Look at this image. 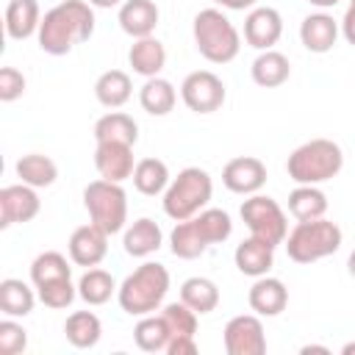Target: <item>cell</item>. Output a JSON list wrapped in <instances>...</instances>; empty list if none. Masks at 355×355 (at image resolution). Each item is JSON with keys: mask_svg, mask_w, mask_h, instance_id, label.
Listing matches in <instances>:
<instances>
[{"mask_svg": "<svg viewBox=\"0 0 355 355\" xmlns=\"http://www.w3.org/2000/svg\"><path fill=\"white\" fill-rule=\"evenodd\" d=\"M128 61H130V67H133L136 75L155 78L164 69V64H166V50H164V44L155 36H144V39H136L130 44Z\"/></svg>", "mask_w": 355, "mask_h": 355, "instance_id": "23", "label": "cell"}, {"mask_svg": "<svg viewBox=\"0 0 355 355\" xmlns=\"http://www.w3.org/2000/svg\"><path fill=\"white\" fill-rule=\"evenodd\" d=\"M211 194H214L211 175L200 166H186L178 172V178L169 180V186L164 191V200H161L164 214L175 222L191 219L211 202Z\"/></svg>", "mask_w": 355, "mask_h": 355, "instance_id": "4", "label": "cell"}, {"mask_svg": "<svg viewBox=\"0 0 355 355\" xmlns=\"http://www.w3.org/2000/svg\"><path fill=\"white\" fill-rule=\"evenodd\" d=\"M64 336H67V341H69L72 347L89 349V347H94V344L100 341L103 324H100L97 313H92V311H75V313H69L67 322H64Z\"/></svg>", "mask_w": 355, "mask_h": 355, "instance_id": "30", "label": "cell"}, {"mask_svg": "<svg viewBox=\"0 0 355 355\" xmlns=\"http://www.w3.org/2000/svg\"><path fill=\"white\" fill-rule=\"evenodd\" d=\"M241 219L250 227V236L263 239L266 244L277 247L286 241L288 236V219L283 214V208L277 205V200L263 197V194H250L241 202Z\"/></svg>", "mask_w": 355, "mask_h": 355, "instance_id": "8", "label": "cell"}, {"mask_svg": "<svg viewBox=\"0 0 355 355\" xmlns=\"http://www.w3.org/2000/svg\"><path fill=\"white\" fill-rule=\"evenodd\" d=\"M214 3L222 8H230V11H244V8H252L258 0H214Z\"/></svg>", "mask_w": 355, "mask_h": 355, "instance_id": "44", "label": "cell"}, {"mask_svg": "<svg viewBox=\"0 0 355 355\" xmlns=\"http://www.w3.org/2000/svg\"><path fill=\"white\" fill-rule=\"evenodd\" d=\"M94 139L97 141H122V144H136L139 141V125L130 114L125 111H108L94 122Z\"/></svg>", "mask_w": 355, "mask_h": 355, "instance_id": "25", "label": "cell"}, {"mask_svg": "<svg viewBox=\"0 0 355 355\" xmlns=\"http://www.w3.org/2000/svg\"><path fill=\"white\" fill-rule=\"evenodd\" d=\"M208 247H211V241L205 239V233L200 230V225H197L194 216L178 222V225L172 227V233H169V250H172L175 258L194 261V258H200Z\"/></svg>", "mask_w": 355, "mask_h": 355, "instance_id": "20", "label": "cell"}, {"mask_svg": "<svg viewBox=\"0 0 355 355\" xmlns=\"http://www.w3.org/2000/svg\"><path fill=\"white\" fill-rule=\"evenodd\" d=\"M300 352H302V355H311V352H322V355H327L330 349H327V347H319V344H308V347H302Z\"/></svg>", "mask_w": 355, "mask_h": 355, "instance_id": "46", "label": "cell"}, {"mask_svg": "<svg viewBox=\"0 0 355 355\" xmlns=\"http://www.w3.org/2000/svg\"><path fill=\"white\" fill-rule=\"evenodd\" d=\"M83 205L89 211V219L103 227L108 236L119 233L128 222V194L122 189V183L114 180H92L83 189Z\"/></svg>", "mask_w": 355, "mask_h": 355, "instance_id": "7", "label": "cell"}, {"mask_svg": "<svg viewBox=\"0 0 355 355\" xmlns=\"http://www.w3.org/2000/svg\"><path fill=\"white\" fill-rule=\"evenodd\" d=\"M347 272L355 277V250H352V252H349V258H347Z\"/></svg>", "mask_w": 355, "mask_h": 355, "instance_id": "48", "label": "cell"}, {"mask_svg": "<svg viewBox=\"0 0 355 355\" xmlns=\"http://www.w3.org/2000/svg\"><path fill=\"white\" fill-rule=\"evenodd\" d=\"M161 241H164V233H161L158 222H153V219H147V216L136 219V222L125 230V236H122V247H125V252L133 255V258H147V255L158 252Z\"/></svg>", "mask_w": 355, "mask_h": 355, "instance_id": "22", "label": "cell"}, {"mask_svg": "<svg viewBox=\"0 0 355 355\" xmlns=\"http://www.w3.org/2000/svg\"><path fill=\"white\" fill-rule=\"evenodd\" d=\"M67 277H72V266H69V261H67L61 252H55V250L36 255L33 263H31V283H33L36 288L44 286V283H53V280H67Z\"/></svg>", "mask_w": 355, "mask_h": 355, "instance_id": "36", "label": "cell"}, {"mask_svg": "<svg viewBox=\"0 0 355 355\" xmlns=\"http://www.w3.org/2000/svg\"><path fill=\"white\" fill-rule=\"evenodd\" d=\"M311 6H316V8H333L338 0H308Z\"/></svg>", "mask_w": 355, "mask_h": 355, "instance_id": "47", "label": "cell"}, {"mask_svg": "<svg viewBox=\"0 0 355 355\" xmlns=\"http://www.w3.org/2000/svg\"><path fill=\"white\" fill-rule=\"evenodd\" d=\"M180 97H183L189 111H194V114H214L225 103V83L211 69H197V72H189L183 78Z\"/></svg>", "mask_w": 355, "mask_h": 355, "instance_id": "9", "label": "cell"}, {"mask_svg": "<svg viewBox=\"0 0 355 355\" xmlns=\"http://www.w3.org/2000/svg\"><path fill=\"white\" fill-rule=\"evenodd\" d=\"M67 250H69V261H72L75 266L92 269V266H97V263L105 258V252H108V233H105L103 227H97L94 222L80 225V227L72 230Z\"/></svg>", "mask_w": 355, "mask_h": 355, "instance_id": "13", "label": "cell"}, {"mask_svg": "<svg viewBox=\"0 0 355 355\" xmlns=\"http://www.w3.org/2000/svg\"><path fill=\"white\" fill-rule=\"evenodd\" d=\"M233 261H236V269L247 277H263L269 275V269L275 266V247L266 244L263 239H244L236 252H233Z\"/></svg>", "mask_w": 355, "mask_h": 355, "instance_id": "18", "label": "cell"}, {"mask_svg": "<svg viewBox=\"0 0 355 355\" xmlns=\"http://www.w3.org/2000/svg\"><path fill=\"white\" fill-rule=\"evenodd\" d=\"M133 186L144 197L164 194L166 186H169V169H166V164L161 158H141V161H136Z\"/></svg>", "mask_w": 355, "mask_h": 355, "instance_id": "31", "label": "cell"}, {"mask_svg": "<svg viewBox=\"0 0 355 355\" xmlns=\"http://www.w3.org/2000/svg\"><path fill=\"white\" fill-rule=\"evenodd\" d=\"M22 92H25V75L14 67H3L0 69V100L14 103L17 97H22Z\"/></svg>", "mask_w": 355, "mask_h": 355, "instance_id": "41", "label": "cell"}, {"mask_svg": "<svg viewBox=\"0 0 355 355\" xmlns=\"http://www.w3.org/2000/svg\"><path fill=\"white\" fill-rule=\"evenodd\" d=\"M250 72H252V80H255L258 86L275 89V86H283V83L288 80L291 64H288V58H286L283 53H277V50H261V55L252 61Z\"/></svg>", "mask_w": 355, "mask_h": 355, "instance_id": "24", "label": "cell"}, {"mask_svg": "<svg viewBox=\"0 0 355 355\" xmlns=\"http://www.w3.org/2000/svg\"><path fill=\"white\" fill-rule=\"evenodd\" d=\"M288 211L297 222L319 219V216L327 214V197L319 186H297L288 194Z\"/></svg>", "mask_w": 355, "mask_h": 355, "instance_id": "32", "label": "cell"}, {"mask_svg": "<svg viewBox=\"0 0 355 355\" xmlns=\"http://www.w3.org/2000/svg\"><path fill=\"white\" fill-rule=\"evenodd\" d=\"M341 33H344V39L355 47V0H349V6H347V11H344V19H341Z\"/></svg>", "mask_w": 355, "mask_h": 355, "instance_id": "43", "label": "cell"}, {"mask_svg": "<svg viewBox=\"0 0 355 355\" xmlns=\"http://www.w3.org/2000/svg\"><path fill=\"white\" fill-rule=\"evenodd\" d=\"M194 219H197L200 230L205 233V239H208L211 244H222V241H227L230 233H233V222H230L227 211H222V208H202Z\"/></svg>", "mask_w": 355, "mask_h": 355, "instance_id": "38", "label": "cell"}, {"mask_svg": "<svg viewBox=\"0 0 355 355\" xmlns=\"http://www.w3.org/2000/svg\"><path fill=\"white\" fill-rule=\"evenodd\" d=\"M161 316H164V322H166V327H169V336L172 338H194V333H197V311H191L183 300L180 302H166L164 308H161ZM169 338V341H172Z\"/></svg>", "mask_w": 355, "mask_h": 355, "instance_id": "37", "label": "cell"}, {"mask_svg": "<svg viewBox=\"0 0 355 355\" xmlns=\"http://www.w3.org/2000/svg\"><path fill=\"white\" fill-rule=\"evenodd\" d=\"M341 352H344V355H355V341L344 344V347H341Z\"/></svg>", "mask_w": 355, "mask_h": 355, "instance_id": "49", "label": "cell"}, {"mask_svg": "<svg viewBox=\"0 0 355 355\" xmlns=\"http://www.w3.org/2000/svg\"><path fill=\"white\" fill-rule=\"evenodd\" d=\"M28 347V330L14 322V316L0 322V352L3 355H19Z\"/></svg>", "mask_w": 355, "mask_h": 355, "instance_id": "40", "label": "cell"}, {"mask_svg": "<svg viewBox=\"0 0 355 355\" xmlns=\"http://www.w3.org/2000/svg\"><path fill=\"white\" fill-rule=\"evenodd\" d=\"M225 349L227 355H263L266 333L258 313H239L225 324Z\"/></svg>", "mask_w": 355, "mask_h": 355, "instance_id": "10", "label": "cell"}, {"mask_svg": "<svg viewBox=\"0 0 355 355\" xmlns=\"http://www.w3.org/2000/svg\"><path fill=\"white\" fill-rule=\"evenodd\" d=\"M114 291H116L114 277H111L105 269H97V266L86 269L83 277L78 280V297H80L86 305H105Z\"/></svg>", "mask_w": 355, "mask_h": 355, "instance_id": "35", "label": "cell"}, {"mask_svg": "<svg viewBox=\"0 0 355 355\" xmlns=\"http://www.w3.org/2000/svg\"><path fill=\"white\" fill-rule=\"evenodd\" d=\"M341 166L344 153L333 139H311L300 144L286 161V172L297 186H319L336 178Z\"/></svg>", "mask_w": 355, "mask_h": 355, "instance_id": "3", "label": "cell"}, {"mask_svg": "<svg viewBox=\"0 0 355 355\" xmlns=\"http://www.w3.org/2000/svg\"><path fill=\"white\" fill-rule=\"evenodd\" d=\"M36 297L33 288L25 283V280H17V277H6L0 280V311L6 316H28L36 305Z\"/></svg>", "mask_w": 355, "mask_h": 355, "instance_id": "29", "label": "cell"}, {"mask_svg": "<svg viewBox=\"0 0 355 355\" xmlns=\"http://www.w3.org/2000/svg\"><path fill=\"white\" fill-rule=\"evenodd\" d=\"M194 352H197L194 338H172L166 344V355H194Z\"/></svg>", "mask_w": 355, "mask_h": 355, "instance_id": "42", "label": "cell"}, {"mask_svg": "<svg viewBox=\"0 0 355 355\" xmlns=\"http://www.w3.org/2000/svg\"><path fill=\"white\" fill-rule=\"evenodd\" d=\"M341 247V227L324 216L297 222L286 236V252L294 263H313L333 255Z\"/></svg>", "mask_w": 355, "mask_h": 355, "instance_id": "6", "label": "cell"}, {"mask_svg": "<svg viewBox=\"0 0 355 355\" xmlns=\"http://www.w3.org/2000/svg\"><path fill=\"white\" fill-rule=\"evenodd\" d=\"M42 25V11L36 0H11L6 6V33L17 42L31 39L33 33H39Z\"/></svg>", "mask_w": 355, "mask_h": 355, "instance_id": "21", "label": "cell"}, {"mask_svg": "<svg viewBox=\"0 0 355 355\" xmlns=\"http://www.w3.org/2000/svg\"><path fill=\"white\" fill-rule=\"evenodd\" d=\"M158 17L161 14H158V6L153 0H125L119 6V28L133 39L153 36Z\"/></svg>", "mask_w": 355, "mask_h": 355, "instance_id": "19", "label": "cell"}, {"mask_svg": "<svg viewBox=\"0 0 355 355\" xmlns=\"http://www.w3.org/2000/svg\"><path fill=\"white\" fill-rule=\"evenodd\" d=\"M94 169L100 178L122 183L128 178H133V147L122 144V141H97L94 150Z\"/></svg>", "mask_w": 355, "mask_h": 355, "instance_id": "15", "label": "cell"}, {"mask_svg": "<svg viewBox=\"0 0 355 355\" xmlns=\"http://www.w3.org/2000/svg\"><path fill=\"white\" fill-rule=\"evenodd\" d=\"M283 36V17L269 6H258L244 19V42L255 50H272Z\"/></svg>", "mask_w": 355, "mask_h": 355, "instance_id": "14", "label": "cell"}, {"mask_svg": "<svg viewBox=\"0 0 355 355\" xmlns=\"http://www.w3.org/2000/svg\"><path fill=\"white\" fill-rule=\"evenodd\" d=\"M139 103L150 116H166L178 103V92L169 80L155 75V78H147L144 86L139 89Z\"/></svg>", "mask_w": 355, "mask_h": 355, "instance_id": "27", "label": "cell"}, {"mask_svg": "<svg viewBox=\"0 0 355 355\" xmlns=\"http://www.w3.org/2000/svg\"><path fill=\"white\" fill-rule=\"evenodd\" d=\"M94 33V11L89 0H64L44 11L39 25V47L47 55H67Z\"/></svg>", "mask_w": 355, "mask_h": 355, "instance_id": "1", "label": "cell"}, {"mask_svg": "<svg viewBox=\"0 0 355 355\" xmlns=\"http://www.w3.org/2000/svg\"><path fill=\"white\" fill-rule=\"evenodd\" d=\"M191 31H194V44L200 55L211 64H227L241 50V36L236 25L219 8H202L194 17Z\"/></svg>", "mask_w": 355, "mask_h": 355, "instance_id": "5", "label": "cell"}, {"mask_svg": "<svg viewBox=\"0 0 355 355\" xmlns=\"http://www.w3.org/2000/svg\"><path fill=\"white\" fill-rule=\"evenodd\" d=\"M130 94H133V83H130V75L122 69H108L94 80V97L105 108L125 105L130 100Z\"/></svg>", "mask_w": 355, "mask_h": 355, "instance_id": "26", "label": "cell"}, {"mask_svg": "<svg viewBox=\"0 0 355 355\" xmlns=\"http://www.w3.org/2000/svg\"><path fill=\"white\" fill-rule=\"evenodd\" d=\"M14 169H17V178H19L22 183L33 186V189H47V186H53L55 178H58L55 161L47 158V155H42V153H28V155H22Z\"/></svg>", "mask_w": 355, "mask_h": 355, "instance_id": "28", "label": "cell"}, {"mask_svg": "<svg viewBox=\"0 0 355 355\" xmlns=\"http://www.w3.org/2000/svg\"><path fill=\"white\" fill-rule=\"evenodd\" d=\"M169 327L164 322V316L158 313H147L136 322L133 327V341L141 352H166V344H169Z\"/></svg>", "mask_w": 355, "mask_h": 355, "instance_id": "33", "label": "cell"}, {"mask_svg": "<svg viewBox=\"0 0 355 355\" xmlns=\"http://www.w3.org/2000/svg\"><path fill=\"white\" fill-rule=\"evenodd\" d=\"M169 291V272L164 263L144 261L139 269H133L122 286L116 288L119 308L130 316H147L155 313L164 305V297Z\"/></svg>", "mask_w": 355, "mask_h": 355, "instance_id": "2", "label": "cell"}, {"mask_svg": "<svg viewBox=\"0 0 355 355\" xmlns=\"http://www.w3.org/2000/svg\"><path fill=\"white\" fill-rule=\"evenodd\" d=\"M92 6H97V8H114V6H122L125 0H89Z\"/></svg>", "mask_w": 355, "mask_h": 355, "instance_id": "45", "label": "cell"}, {"mask_svg": "<svg viewBox=\"0 0 355 355\" xmlns=\"http://www.w3.org/2000/svg\"><path fill=\"white\" fill-rule=\"evenodd\" d=\"M222 183L233 194H258L266 183V164L255 155L230 158L222 169Z\"/></svg>", "mask_w": 355, "mask_h": 355, "instance_id": "12", "label": "cell"}, {"mask_svg": "<svg viewBox=\"0 0 355 355\" xmlns=\"http://www.w3.org/2000/svg\"><path fill=\"white\" fill-rule=\"evenodd\" d=\"M36 294H39V300H42L47 308L61 311V308H69V305H72V300H75V294H78V286H72V277H67V280H53V283L39 286Z\"/></svg>", "mask_w": 355, "mask_h": 355, "instance_id": "39", "label": "cell"}, {"mask_svg": "<svg viewBox=\"0 0 355 355\" xmlns=\"http://www.w3.org/2000/svg\"><path fill=\"white\" fill-rule=\"evenodd\" d=\"M42 208V200L33 186L14 183L0 189V227H11L19 222H31Z\"/></svg>", "mask_w": 355, "mask_h": 355, "instance_id": "11", "label": "cell"}, {"mask_svg": "<svg viewBox=\"0 0 355 355\" xmlns=\"http://www.w3.org/2000/svg\"><path fill=\"white\" fill-rule=\"evenodd\" d=\"M338 22L324 14V11H316V14H308L300 25V42L305 44V50L311 53H330L336 47V39H338Z\"/></svg>", "mask_w": 355, "mask_h": 355, "instance_id": "17", "label": "cell"}, {"mask_svg": "<svg viewBox=\"0 0 355 355\" xmlns=\"http://www.w3.org/2000/svg\"><path fill=\"white\" fill-rule=\"evenodd\" d=\"M180 300H183L191 311H197V313L202 316V313L216 311V305H219V288H216V283L208 280V277H189V280H183V286H180Z\"/></svg>", "mask_w": 355, "mask_h": 355, "instance_id": "34", "label": "cell"}, {"mask_svg": "<svg viewBox=\"0 0 355 355\" xmlns=\"http://www.w3.org/2000/svg\"><path fill=\"white\" fill-rule=\"evenodd\" d=\"M247 302L258 316H277L288 305V288L283 286V280L263 275V277H255V283L250 286Z\"/></svg>", "mask_w": 355, "mask_h": 355, "instance_id": "16", "label": "cell"}]
</instances>
